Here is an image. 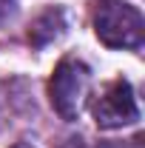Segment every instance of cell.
Here are the masks:
<instances>
[{"label": "cell", "mask_w": 145, "mask_h": 148, "mask_svg": "<svg viewBox=\"0 0 145 148\" xmlns=\"http://www.w3.org/2000/svg\"><path fill=\"white\" fill-rule=\"evenodd\" d=\"M145 23L142 14L122 0H100L94 9V34L108 49H140Z\"/></svg>", "instance_id": "6da1fadb"}, {"label": "cell", "mask_w": 145, "mask_h": 148, "mask_svg": "<svg viewBox=\"0 0 145 148\" xmlns=\"http://www.w3.org/2000/svg\"><path fill=\"white\" fill-rule=\"evenodd\" d=\"M88 83H91V71L83 60L66 57L57 63L51 83H49V94H51V106L63 120H77L83 100L88 94Z\"/></svg>", "instance_id": "7a4b0ae2"}, {"label": "cell", "mask_w": 145, "mask_h": 148, "mask_svg": "<svg viewBox=\"0 0 145 148\" xmlns=\"http://www.w3.org/2000/svg\"><path fill=\"white\" fill-rule=\"evenodd\" d=\"M91 111H94V120H97L100 128H122V125L137 123L140 108H137V97H134L131 83L128 80H114L94 100Z\"/></svg>", "instance_id": "3957f363"}, {"label": "cell", "mask_w": 145, "mask_h": 148, "mask_svg": "<svg viewBox=\"0 0 145 148\" xmlns=\"http://www.w3.org/2000/svg\"><path fill=\"white\" fill-rule=\"evenodd\" d=\"M14 148H31V145H26V143H20V145H14Z\"/></svg>", "instance_id": "277c9868"}]
</instances>
